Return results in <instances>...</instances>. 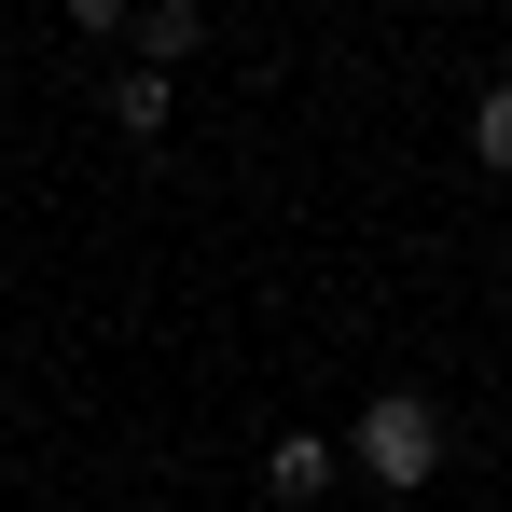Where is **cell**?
I'll list each match as a JSON object with an SVG mask.
<instances>
[{
    "mask_svg": "<svg viewBox=\"0 0 512 512\" xmlns=\"http://www.w3.org/2000/svg\"><path fill=\"white\" fill-rule=\"evenodd\" d=\"M346 457H360L388 499H429V485H443V402H429V388H374L360 429H346Z\"/></svg>",
    "mask_w": 512,
    "mask_h": 512,
    "instance_id": "cell-1",
    "label": "cell"
},
{
    "mask_svg": "<svg viewBox=\"0 0 512 512\" xmlns=\"http://www.w3.org/2000/svg\"><path fill=\"white\" fill-rule=\"evenodd\" d=\"M333 457H346V443H319V429H277V443H263V485L305 512V499H333Z\"/></svg>",
    "mask_w": 512,
    "mask_h": 512,
    "instance_id": "cell-2",
    "label": "cell"
},
{
    "mask_svg": "<svg viewBox=\"0 0 512 512\" xmlns=\"http://www.w3.org/2000/svg\"><path fill=\"white\" fill-rule=\"evenodd\" d=\"M194 42H208V14H194V0H139V70H180Z\"/></svg>",
    "mask_w": 512,
    "mask_h": 512,
    "instance_id": "cell-3",
    "label": "cell"
},
{
    "mask_svg": "<svg viewBox=\"0 0 512 512\" xmlns=\"http://www.w3.org/2000/svg\"><path fill=\"white\" fill-rule=\"evenodd\" d=\"M167 70H125V84H111V125H125V139H167Z\"/></svg>",
    "mask_w": 512,
    "mask_h": 512,
    "instance_id": "cell-4",
    "label": "cell"
},
{
    "mask_svg": "<svg viewBox=\"0 0 512 512\" xmlns=\"http://www.w3.org/2000/svg\"><path fill=\"white\" fill-rule=\"evenodd\" d=\"M471 153H485V167H512V84L471 97Z\"/></svg>",
    "mask_w": 512,
    "mask_h": 512,
    "instance_id": "cell-5",
    "label": "cell"
},
{
    "mask_svg": "<svg viewBox=\"0 0 512 512\" xmlns=\"http://www.w3.org/2000/svg\"><path fill=\"white\" fill-rule=\"evenodd\" d=\"M388 512H429V499H388Z\"/></svg>",
    "mask_w": 512,
    "mask_h": 512,
    "instance_id": "cell-6",
    "label": "cell"
}]
</instances>
